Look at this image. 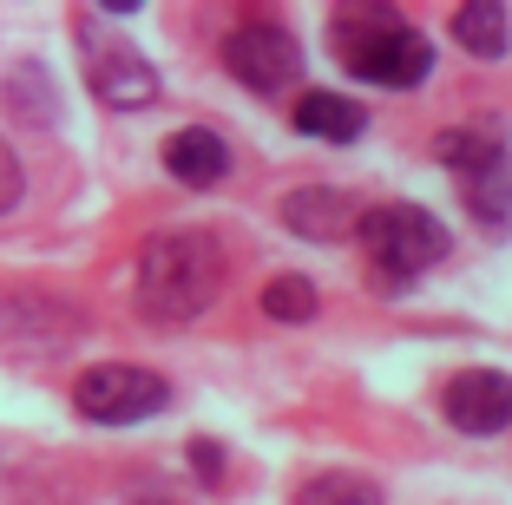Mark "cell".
Here are the masks:
<instances>
[{"mask_svg":"<svg viewBox=\"0 0 512 505\" xmlns=\"http://www.w3.org/2000/svg\"><path fill=\"white\" fill-rule=\"evenodd\" d=\"M224 250L204 230H158L138 250V309L151 322H191L217 302Z\"/></svg>","mask_w":512,"mask_h":505,"instance_id":"6da1fadb","label":"cell"},{"mask_svg":"<svg viewBox=\"0 0 512 505\" xmlns=\"http://www.w3.org/2000/svg\"><path fill=\"white\" fill-rule=\"evenodd\" d=\"M329 40L348 60V73L368 79V86H421L427 66H434L427 33H414L394 7H342L329 20Z\"/></svg>","mask_w":512,"mask_h":505,"instance_id":"7a4b0ae2","label":"cell"},{"mask_svg":"<svg viewBox=\"0 0 512 505\" xmlns=\"http://www.w3.org/2000/svg\"><path fill=\"white\" fill-rule=\"evenodd\" d=\"M362 250L375 263V283L381 289H407L421 269H434L447 256V230L427 217L421 204H381V210H362Z\"/></svg>","mask_w":512,"mask_h":505,"instance_id":"3957f363","label":"cell"},{"mask_svg":"<svg viewBox=\"0 0 512 505\" xmlns=\"http://www.w3.org/2000/svg\"><path fill=\"white\" fill-rule=\"evenodd\" d=\"M73 33H79V53H86V86H92L99 105H112V112H138V105L158 99V73H151V60L138 53L132 40H119L99 14H79Z\"/></svg>","mask_w":512,"mask_h":505,"instance_id":"277c9868","label":"cell"},{"mask_svg":"<svg viewBox=\"0 0 512 505\" xmlns=\"http://www.w3.org/2000/svg\"><path fill=\"white\" fill-rule=\"evenodd\" d=\"M165 401H171V387L151 368H132V361H99L73 387V407L86 420H99V427H132V420L158 414Z\"/></svg>","mask_w":512,"mask_h":505,"instance_id":"5b68a950","label":"cell"},{"mask_svg":"<svg viewBox=\"0 0 512 505\" xmlns=\"http://www.w3.org/2000/svg\"><path fill=\"white\" fill-rule=\"evenodd\" d=\"M224 66H230V79H243L250 92H283L302 66L296 33L276 27V20H250V27H237L224 40Z\"/></svg>","mask_w":512,"mask_h":505,"instance_id":"8992f818","label":"cell"},{"mask_svg":"<svg viewBox=\"0 0 512 505\" xmlns=\"http://www.w3.org/2000/svg\"><path fill=\"white\" fill-rule=\"evenodd\" d=\"M440 401H447V420L460 433H499V427H512V381L499 368L453 374Z\"/></svg>","mask_w":512,"mask_h":505,"instance_id":"52a82bcc","label":"cell"},{"mask_svg":"<svg viewBox=\"0 0 512 505\" xmlns=\"http://www.w3.org/2000/svg\"><path fill=\"white\" fill-rule=\"evenodd\" d=\"M283 223L296 230V237L309 243H342L362 230V204L348 191H329V184H309V191H289L283 197Z\"/></svg>","mask_w":512,"mask_h":505,"instance_id":"ba28073f","label":"cell"},{"mask_svg":"<svg viewBox=\"0 0 512 505\" xmlns=\"http://www.w3.org/2000/svg\"><path fill=\"white\" fill-rule=\"evenodd\" d=\"M165 171L178 184H217L230 171V145L211 132V125H184V132L165 138Z\"/></svg>","mask_w":512,"mask_h":505,"instance_id":"9c48e42d","label":"cell"},{"mask_svg":"<svg viewBox=\"0 0 512 505\" xmlns=\"http://www.w3.org/2000/svg\"><path fill=\"white\" fill-rule=\"evenodd\" d=\"M440 164H453L460 178H486V171H506V132L499 125H453V132H440Z\"/></svg>","mask_w":512,"mask_h":505,"instance_id":"30bf717a","label":"cell"},{"mask_svg":"<svg viewBox=\"0 0 512 505\" xmlns=\"http://www.w3.org/2000/svg\"><path fill=\"white\" fill-rule=\"evenodd\" d=\"M289 119H296V132H309V138H329V145H348V138L362 132V105L335 99V92H302V99L289 105Z\"/></svg>","mask_w":512,"mask_h":505,"instance_id":"8fae6325","label":"cell"},{"mask_svg":"<svg viewBox=\"0 0 512 505\" xmlns=\"http://www.w3.org/2000/svg\"><path fill=\"white\" fill-rule=\"evenodd\" d=\"M506 7L499 0H473V7H460L453 14V40L467 46V53H480V60H499L506 53Z\"/></svg>","mask_w":512,"mask_h":505,"instance_id":"7c38bea8","label":"cell"},{"mask_svg":"<svg viewBox=\"0 0 512 505\" xmlns=\"http://www.w3.org/2000/svg\"><path fill=\"white\" fill-rule=\"evenodd\" d=\"M296 505H381V492L362 473H316L296 492Z\"/></svg>","mask_w":512,"mask_h":505,"instance_id":"4fadbf2b","label":"cell"},{"mask_svg":"<svg viewBox=\"0 0 512 505\" xmlns=\"http://www.w3.org/2000/svg\"><path fill=\"white\" fill-rule=\"evenodd\" d=\"M263 315L270 322H309L316 315V289L302 276H276V283H263Z\"/></svg>","mask_w":512,"mask_h":505,"instance_id":"5bb4252c","label":"cell"},{"mask_svg":"<svg viewBox=\"0 0 512 505\" xmlns=\"http://www.w3.org/2000/svg\"><path fill=\"white\" fill-rule=\"evenodd\" d=\"M467 204L480 210V223H506V210H512V178H506V171H486V178H473V184H467Z\"/></svg>","mask_w":512,"mask_h":505,"instance_id":"9a60e30c","label":"cell"},{"mask_svg":"<svg viewBox=\"0 0 512 505\" xmlns=\"http://www.w3.org/2000/svg\"><path fill=\"white\" fill-rule=\"evenodd\" d=\"M20 191H27V178H20V158L7 145H0V217L20 204Z\"/></svg>","mask_w":512,"mask_h":505,"instance_id":"2e32d148","label":"cell"}]
</instances>
